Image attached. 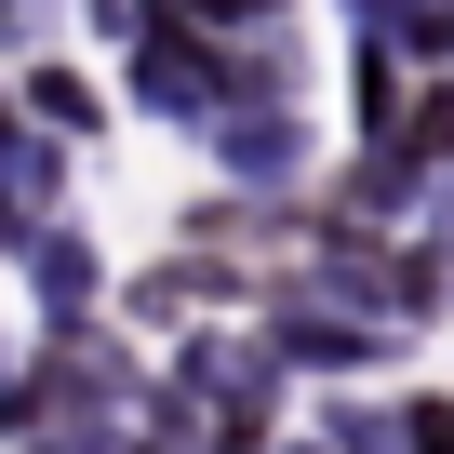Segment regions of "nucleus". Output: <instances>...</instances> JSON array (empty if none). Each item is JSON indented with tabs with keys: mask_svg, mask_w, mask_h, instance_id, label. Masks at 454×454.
Listing matches in <instances>:
<instances>
[{
	"mask_svg": "<svg viewBox=\"0 0 454 454\" xmlns=\"http://www.w3.org/2000/svg\"><path fill=\"white\" fill-rule=\"evenodd\" d=\"M121 107H147V121H187V134H214V121H227V41H200V27L147 14V27L121 41Z\"/></svg>",
	"mask_w": 454,
	"mask_h": 454,
	"instance_id": "1",
	"label": "nucleus"
},
{
	"mask_svg": "<svg viewBox=\"0 0 454 454\" xmlns=\"http://www.w3.org/2000/svg\"><path fill=\"white\" fill-rule=\"evenodd\" d=\"M268 361L281 374H321V387H361V374H387L401 361V321H361V308H308V294H268Z\"/></svg>",
	"mask_w": 454,
	"mask_h": 454,
	"instance_id": "2",
	"label": "nucleus"
},
{
	"mask_svg": "<svg viewBox=\"0 0 454 454\" xmlns=\"http://www.w3.org/2000/svg\"><path fill=\"white\" fill-rule=\"evenodd\" d=\"M14 281L41 294V334H94V308L121 294V281H107V254L81 241V227H67V214H54V227H41V241L14 254Z\"/></svg>",
	"mask_w": 454,
	"mask_h": 454,
	"instance_id": "3",
	"label": "nucleus"
},
{
	"mask_svg": "<svg viewBox=\"0 0 454 454\" xmlns=\"http://www.w3.org/2000/svg\"><path fill=\"white\" fill-rule=\"evenodd\" d=\"M214 174L254 187V200H294V187H308V121H294V107H227V121H214Z\"/></svg>",
	"mask_w": 454,
	"mask_h": 454,
	"instance_id": "4",
	"label": "nucleus"
},
{
	"mask_svg": "<svg viewBox=\"0 0 454 454\" xmlns=\"http://www.w3.org/2000/svg\"><path fill=\"white\" fill-rule=\"evenodd\" d=\"M14 107H27L54 147H94V134H107V81H94V67H67V54L14 67Z\"/></svg>",
	"mask_w": 454,
	"mask_h": 454,
	"instance_id": "5",
	"label": "nucleus"
},
{
	"mask_svg": "<svg viewBox=\"0 0 454 454\" xmlns=\"http://www.w3.org/2000/svg\"><path fill=\"white\" fill-rule=\"evenodd\" d=\"M147 14H174L200 41H254V27H281V0H147Z\"/></svg>",
	"mask_w": 454,
	"mask_h": 454,
	"instance_id": "6",
	"label": "nucleus"
},
{
	"mask_svg": "<svg viewBox=\"0 0 454 454\" xmlns=\"http://www.w3.org/2000/svg\"><path fill=\"white\" fill-rule=\"evenodd\" d=\"M54 27H67V0H0V41H14V54H27V67H41V54H54Z\"/></svg>",
	"mask_w": 454,
	"mask_h": 454,
	"instance_id": "7",
	"label": "nucleus"
},
{
	"mask_svg": "<svg viewBox=\"0 0 454 454\" xmlns=\"http://www.w3.org/2000/svg\"><path fill=\"white\" fill-rule=\"evenodd\" d=\"M14 361H27V348H0V374H14Z\"/></svg>",
	"mask_w": 454,
	"mask_h": 454,
	"instance_id": "8",
	"label": "nucleus"
}]
</instances>
